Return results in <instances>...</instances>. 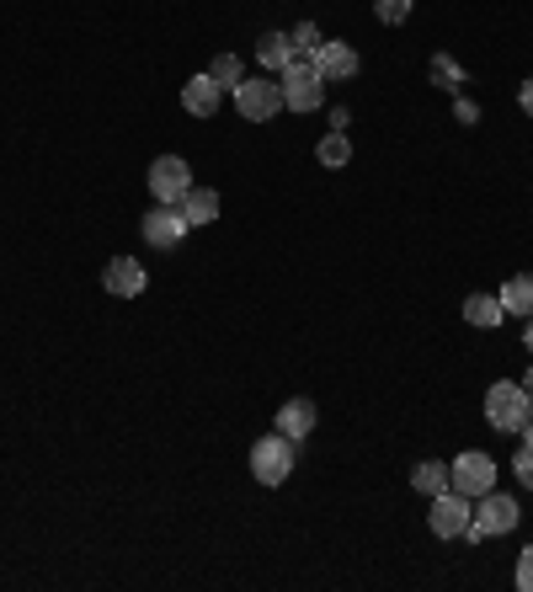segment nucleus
Segmentation results:
<instances>
[{"label":"nucleus","instance_id":"obj_21","mask_svg":"<svg viewBox=\"0 0 533 592\" xmlns=\"http://www.w3.org/2000/svg\"><path fill=\"white\" fill-rule=\"evenodd\" d=\"M288 43H293V54H304V59H310V54H315L326 38H321V27H315V22H299V27L288 33Z\"/></svg>","mask_w":533,"mask_h":592},{"label":"nucleus","instance_id":"obj_4","mask_svg":"<svg viewBox=\"0 0 533 592\" xmlns=\"http://www.w3.org/2000/svg\"><path fill=\"white\" fill-rule=\"evenodd\" d=\"M251 475H256L262 486H283L288 475H293V437H283V433L262 437V443L251 448Z\"/></svg>","mask_w":533,"mask_h":592},{"label":"nucleus","instance_id":"obj_15","mask_svg":"<svg viewBox=\"0 0 533 592\" xmlns=\"http://www.w3.org/2000/svg\"><path fill=\"white\" fill-rule=\"evenodd\" d=\"M496 299H501V310H507V316H533V273L507 277Z\"/></svg>","mask_w":533,"mask_h":592},{"label":"nucleus","instance_id":"obj_13","mask_svg":"<svg viewBox=\"0 0 533 592\" xmlns=\"http://www.w3.org/2000/svg\"><path fill=\"white\" fill-rule=\"evenodd\" d=\"M182 107H187L193 118H213V107H219V80L193 76L187 86H182Z\"/></svg>","mask_w":533,"mask_h":592},{"label":"nucleus","instance_id":"obj_25","mask_svg":"<svg viewBox=\"0 0 533 592\" xmlns=\"http://www.w3.org/2000/svg\"><path fill=\"white\" fill-rule=\"evenodd\" d=\"M518 588L523 592H533V545L523 550V560H518Z\"/></svg>","mask_w":533,"mask_h":592},{"label":"nucleus","instance_id":"obj_29","mask_svg":"<svg viewBox=\"0 0 533 592\" xmlns=\"http://www.w3.org/2000/svg\"><path fill=\"white\" fill-rule=\"evenodd\" d=\"M523 390H529V400H533V368H529V379H523Z\"/></svg>","mask_w":533,"mask_h":592},{"label":"nucleus","instance_id":"obj_10","mask_svg":"<svg viewBox=\"0 0 533 592\" xmlns=\"http://www.w3.org/2000/svg\"><path fill=\"white\" fill-rule=\"evenodd\" d=\"M102 288H107L113 299H139V294L150 288V273L139 267V257H113L107 273H102Z\"/></svg>","mask_w":533,"mask_h":592},{"label":"nucleus","instance_id":"obj_1","mask_svg":"<svg viewBox=\"0 0 533 592\" xmlns=\"http://www.w3.org/2000/svg\"><path fill=\"white\" fill-rule=\"evenodd\" d=\"M278 86H283V107L288 113H315V107H326V80H321V70H315V59H288V70L278 76Z\"/></svg>","mask_w":533,"mask_h":592},{"label":"nucleus","instance_id":"obj_23","mask_svg":"<svg viewBox=\"0 0 533 592\" xmlns=\"http://www.w3.org/2000/svg\"><path fill=\"white\" fill-rule=\"evenodd\" d=\"M432 80H443V86H449V91H459V80H464V70H459V65H453L449 54H438V59H432Z\"/></svg>","mask_w":533,"mask_h":592},{"label":"nucleus","instance_id":"obj_18","mask_svg":"<svg viewBox=\"0 0 533 592\" xmlns=\"http://www.w3.org/2000/svg\"><path fill=\"white\" fill-rule=\"evenodd\" d=\"M410 486H416L421 497H443V491H449V465H438V459L416 465V470H410Z\"/></svg>","mask_w":533,"mask_h":592},{"label":"nucleus","instance_id":"obj_5","mask_svg":"<svg viewBox=\"0 0 533 592\" xmlns=\"http://www.w3.org/2000/svg\"><path fill=\"white\" fill-rule=\"evenodd\" d=\"M491 486H496V459L491 454H480V448H475V454H459V459L449 465V491L470 497V502L486 497Z\"/></svg>","mask_w":533,"mask_h":592},{"label":"nucleus","instance_id":"obj_8","mask_svg":"<svg viewBox=\"0 0 533 592\" xmlns=\"http://www.w3.org/2000/svg\"><path fill=\"white\" fill-rule=\"evenodd\" d=\"M150 193H155V203H176L182 208V197L193 193V166L182 156H161L150 166Z\"/></svg>","mask_w":533,"mask_h":592},{"label":"nucleus","instance_id":"obj_6","mask_svg":"<svg viewBox=\"0 0 533 592\" xmlns=\"http://www.w3.org/2000/svg\"><path fill=\"white\" fill-rule=\"evenodd\" d=\"M235 107H241V118L251 123H273L278 113H283V86L278 80H241L235 86Z\"/></svg>","mask_w":533,"mask_h":592},{"label":"nucleus","instance_id":"obj_19","mask_svg":"<svg viewBox=\"0 0 533 592\" xmlns=\"http://www.w3.org/2000/svg\"><path fill=\"white\" fill-rule=\"evenodd\" d=\"M321 166H347L352 160V139H347V128H331L326 139H321V150H315Z\"/></svg>","mask_w":533,"mask_h":592},{"label":"nucleus","instance_id":"obj_24","mask_svg":"<svg viewBox=\"0 0 533 592\" xmlns=\"http://www.w3.org/2000/svg\"><path fill=\"white\" fill-rule=\"evenodd\" d=\"M512 475H518V480L533 491V448H529V443H518V454H512Z\"/></svg>","mask_w":533,"mask_h":592},{"label":"nucleus","instance_id":"obj_9","mask_svg":"<svg viewBox=\"0 0 533 592\" xmlns=\"http://www.w3.org/2000/svg\"><path fill=\"white\" fill-rule=\"evenodd\" d=\"M193 225H187V214L176 208V203H155L150 214H144V240L155 246V251H171V246H182Z\"/></svg>","mask_w":533,"mask_h":592},{"label":"nucleus","instance_id":"obj_27","mask_svg":"<svg viewBox=\"0 0 533 592\" xmlns=\"http://www.w3.org/2000/svg\"><path fill=\"white\" fill-rule=\"evenodd\" d=\"M523 443H529V448H533V417H529V422H523Z\"/></svg>","mask_w":533,"mask_h":592},{"label":"nucleus","instance_id":"obj_20","mask_svg":"<svg viewBox=\"0 0 533 592\" xmlns=\"http://www.w3.org/2000/svg\"><path fill=\"white\" fill-rule=\"evenodd\" d=\"M208 76L219 80V91H224V86H230V91H235V86H241V80H246V70H241V59H235V54H219V59H213V65H208Z\"/></svg>","mask_w":533,"mask_h":592},{"label":"nucleus","instance_id":"obj_17","mask_svg":"<svg viewBox=\"0 0 533 592\" xmlns=\"http://www.w3.org/2000/svg\"><path fill=\"white\" fill-rule=\"evenodd\" d=\"M464 320H470V326H480V331H491V326L507 320V310H501V299H496V294H470V299H464Z\"/></svg>","mask_w":533,"mask_h":592},{"label":"nucleus","instance_id":"obj_14","mask_svg":"<svg viewBox=\"0 0 533 592\" xmlns=\"http://www.w3.org/2000/svg\"><path fill=\"white\" fill-rule=\"evenodd\" d=\"M288 59H299V54H293V43H288V33H262V38H256V65H262V70L283 76Z\"/></svg>","mask_w":533,"mask_h":592},{"label":"nucleus","instance_id":"obj_3","mask_svg":"<svg viewBox=\"0 0 533 592\" xmlns=\"http://www.w3.org/2000/svg\"><path fill=\"white\" fill-rule=\"evenodd\" d=\"M512 528H518V502L501 497V491H486V497H475V517H470L464 539H501Z\"/></svg>","mask_w":533,"mask_h":592},{"label":"nucleus","instance_id":"obj_28","mask_svg":"<svg viewBox=\"0 0 533 592\" xmlns=\"http://www.w3.org/2000/svg\"><path fill=\"white\" fill-rule=\"evenodd\" d=\"M523 342H529V353H533V316H529V331H523Z\"/></svg>","mask_w":533,"mask_h":592},{"label":"nucleus","instance_id":"obj_22","mask_svg":"<svg viewBox=\"0 0 533 592\" xmlns=\"http://www.w3.org/2000/svg\"><path fill=\"white\" fill-rule=\"evenodd\" d=\"M373 16H379L384 27H401L410 16V0H373Z\"/></svg>","mask_w":533,"mask_h":592},{"label":"nucleus","instance_id":"obj_12","mask_svg":"<svg viewBox=\"0 0 533 592\" xmlns=\"http://www.w3.org/2000/svg\"><path fill=\"white\" fill-rule=\"evenodd\" d=\"M273 428H278L283 437H293V443H304V437L315 433V400H288Z\"/></svg>","mask_w":533,"mask_h":592},{"label":"nucleus","instance_id":"obj_16","mask_svg":"<svg viewBox=\"0 0 533 592\" xmlns=\"http://www.w3.org/2000/svg\"><path fill=\"white\" fill-rule=\"evenodd\" d=\"M182 214H187L193 230H198V225H213V219H219V193H213V187H193V193L182 197Z\"/></svg>","mask_w":533,"mask_h":592},{"label":"nucleus","instance_id":"obj_26","mask_svg":"<svg viewBox=\"0 0 533 592\" xmlns=\"http://www.w3.org/2000/svg\"><path fill=\"white\" fill-rule=\"evenodd\" d=\"M518 102H523V113H529V118H533V76L523 80V91H518Z\"/></svg>","mask_w":533,"mask_h":592},{"label":"nucleus","instance_id":"obj_2","mask_svg":"<svg viewBox=\"0 0 533 592\" xmlns=\"http://www.w3.org/2000/svg\"><path fill=\"white\" fill-rule=\"evenodd\" d=\"M533 417V400L523 385H512V379H496L491 390H486V422H491L496 433H523V422Z\"/></svg>","mask_w":533,"mask_h":592},{"label":"nucleus","instance_id":"obj_7","mask_svg":"<svg viewBox=\"0 0 533 592\" xmlns=\"http://www.w3.org/2000/svg\"><path fill=\"white\" fill-rule=\"evenodd\" d=\"M470 517H475V502L459 497V491H443V497H432L427 523H432L438 539H464V534H470Z\"/></svg>","mask_w":533,"mask_h":592},{"label":"nucleus","instance_id":"obj_11","mask_svg":"<svg viewBox=\"0 0 533 592\" xmlns=\"http://www.w3.org/2000/svg\"><path fill=\"white\" fill-rule=\"evenodd\" d=\"M310 59H315V70H321L326 86H331V80H352V76H358V48H352V43H321Z\"/></svg>","mask_w":533,"mask_h":592}]
</instances>
